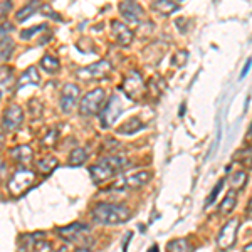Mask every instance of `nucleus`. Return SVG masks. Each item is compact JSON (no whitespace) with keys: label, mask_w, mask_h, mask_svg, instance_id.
<instances>
[{"label":"nucleus","mask_w":252,"mask_h":252,"mask_svg":"<svg viewBox=\"0 0 252 252\" xmlns=\"http://www.w3.org/2000/svg\"><path fill=\"white\" fill-rule=\"evenodd\" d=\"M128 160L125 157H108L99 160L96 165L91 166L89 173H91V180L94 185H103L108 180L115 178L116 175L125 172L128 168Z\"/></svg>","instance_id":"1"},{"label":"nucleus","mask_w":252,"mask_h":252,"mask_svg":"<svg viewBox=\"0 0 252 252\" xmlns=\"http://www.w3.org/2000/svg\"><path fill=\"white\" fill-rule=\"evenodd\" d=\"M91 217L99 225H120L131 219V210L118 204H97L91 210Z\"/></svg>","instance_id":"2"},{"label":"nucleus","mask_w":252,"mask_h":252,"mask_svg":"<svg viewBox=\"0 0 252 252\" xmlns=\"http://www.w3.org/2000/svg\"><path fill=\"white\" fill-rule=\"evenodd\" d=\"M35 184V173L27 168H19L9 180V192L14 197H20Z\"/></svg>","instance_id":"3"},{"label":"nucleus","mask_w":252,"mask_h":252,"mask_svg":"<svg viewBox=\"0 0 252 252\" xmlns=\"http://www.w3.org/2000/svg\"><path fill=\"white\" fill-rule=\"evenodd\" d=\"M104 101H106V93L104 89L97 88L89 91L88 94H84V97L79 103V113L83 116H94L99 113V109L103 108Z\"/></svg>","instance_id":"4"},{"label":"nucleus","mask_w":252,"mask_h":252,"mask_svg":"<svg viewBox=\"0 0 252 252\" xmlns=\"http://www.w3.org/2000/svg\"><path fill=\"white\" fill-rule=\"evenodd\" d=\"M123 93L126 94V97L131 101H140L141 97L145 94V83H143V78L138 71H129L128 76L125 78L123 81Z\"/></svg>","instance_id":"5"},{"label":"nucleus","mask_w":252,"mask_h":252,"mask_svg":"<svg viewBox=\"0 0 252 252\" xmlns=\"http://www.w3.org/2000/svg\"><path fill=\"white\" fill-rule=\"evenodd\" d=\"M113 71L111 63L106 59L97 61V63L91 64V66H86L78 71V78L81 81H101L104 78H108Z\"/></svg>","instance_id":"6"},{"label":"nucleus","mask_w":252,"mask_h":252,"mask_svg":"<svg viewBox=\"0 0 252 252\" xmlns=\"http://www.w3.org/2000/svg\"><path fill=\"white\" fill-rule=\"evenodd\" d=\"M88 232L89 227L83 222H72L66 227H59L58 229V235L61 239L71 244H78L79 247H83V239L86 237Z\"/></svg>","instance_id":"7"},{"label":"nucleus","mask_w":252,"mask_h":252,"mask_svg":"<svg viewBox=\"0 0 252 252\" xmlns=\"http://www.w3.org/2000/svg\"><path fill=\"white\" fill-rule=\"evenodd\" d=\"M239 227H241V220L239 219H232L222 227V230L219 232L217 237V246L220 251H230L235 246L237 241V232Z\"/></svg>","instance_id":"8"},{"label":"nucleus","mask_w":252,"mask_h":252,"mask_svg":"<svg viewBox=\"0 0 252 252\" xmlns=\"http://www.w3.org/2000/svg\"><path fill=\"white\" fill-rule=\"evenodd\" d=\"M121 113H123V103H121V99L118 96H113L111 99L106 103L103 113L99 115V120H101L103 128H109V126L115 125V121L120 118Z\"/></svg>","instance_id":"9"},{"label":"nucleus","mask_w":252,"mask_h":252,"mask_svg":"<svg viewBox=\"0 0 252 252\" xmlns=\"http://www.w3.org/2000/svg\"><path fill=\"white\" fill-rule=\"evenodd\" d=\"M24 121V111L19 104H10L9 108L5 109L2 118V128L9 129V131H15V129L20 128Z\"/></svg>","instance_id":"10"},{"label":"nucleus","mask_w":252,"mask_h":252,"mask_svg":"<svg viewBox=\"0 0 252 252\" xmlns=\"http://www.w3.org/2000/svg\"><path fill=\"white\" fill-rule=\"evenodd\" d=\"M120 12H121V15L131 24H138L145 19V10L141 9V5L133 2V0H125V2H121Z\"/></svg>","instance_id":"11"},{"label":"nucleus","mask_w":252,"mask_h":252,"mask_svg":"<svg viewBox=\"0 0 252 252\" xmlns=\"http://www.w3.org/2000/svg\"><path fill=\"white\" fill-rule=\"evenodd\" d=\"M111 32H113V37L121 47H128L133 40V32L126 26L125 22L121 20H113L111 22Z\"/></svg>","instance_id":"12"},{"label":"nucleus","mask_w":252,"mask_h":252,"mask_svg":"<svg viewBox=\"0 0 252 252\" xmlns=\"http://www.w3.org/2000/svg\"><path fill=\"white\" fill-rule=\"evenodd\" d=\"M79 99V88L76 84H66L63 88V93H61V108H63L64 113L72 111V108L76 106Z\"/></svg>","instance_id":"13"},{"label":"nucleus","mask_w":252,"mask_h":252,"mask_svg":"<svg viewBox=\"0 0 252 252\" xmlns=\"http://www.w3.org/2000/svg\"><path fill=\"white\" fill-rule=\"evenodd\" d=\"M152 172H146V170H141V172H135L131 175H128V177L125 178L121 184H118L116 187H123V189H141V187H145L148 184L150 180H152Z\"/></svg>","instance_id":"14"},{"label":"nucleus","mask_w":252,"mask_h":252,"mask_svg":"<svg viewBox=\"0 0 252 252\" xmlns=\"http://www.w3.org/2000/svg\"><path fill=\"white\" fill-rule=\"evenodd\" d=\"M39 83H40V74L34 66H31L29 69H26V72H22V76H20L19 81H17V86H15V89L20 91L22 88L31 86V84L32 86H35V84H39Z\"/></svg>","instance_id":"15"},{"label":"nucleus","mask_w":252,"mask_h":252,"mask_svg":"<svg viewBox=\"0 0 252 252\" xmlns=\"http://www.w3.org/2000/svg\"><path fill=\"white\" fill-rule=\"evenodd\" d=\"M10 157L14 158L17 163L20 165H29L32 160H34V152H32L31 146L27 145H20L17 148H14L10 152Z\"/></svg>","instance_id":"16"},{"label":"nucleus","mask_w":252,"mask_h":252,"mask_svg":"<svg viewBox=\"0 0 252 252\" xmlns=\"http://www.w3.org/2000/svg\"><path fill=\"white\" fill-rule=\"evenodd\" d=\"M35 166H37V172H39L40 175L47 177V175H51L56 168H58V166H59V161H58V158H56V157L46 155V157L40 158V160H37V163H35Z\"/></svg>","instance_id":"17"},{"label":"nucleus","mask_w":252,"mask_h":252,"mask_svg":"<svg viewBox=\"0 0 252 252\" xmlns=\"http://www.w3.org/2000/svg\"><path fill=\"white\" fill-rule=\"evenodd\" d=\"M143 128H145L143 121H141L138 116H133V118H129L128 121H125L123 126L118 128V133H120V135H135V133H138Z\"/></svg>","instance_id":"18"},{"label":"nucleus","mask_w":252,"mask_h":252,"mask_svg":"<svg viewBox=\"0 0 252 252\" xmlns=\"http://www.w3.org/2000/svg\"><path fill=\"white\" fill-rule=\"evenodd\" d=\"M40 7H42L40 0H32V2L26 3V5H24L20 10H17V15H15V19H17V22H26V20L29 19L31 15H34L35 12L40 9Z\"/></svg>","instance_id":"19"},{"label":"nucleus","mask_w":252,"mask_h":252,"mask_svg":"<svg viewBox=\"0 0 252 252\" xmlns=\"http://www.w3.org/2000/svg\"><path fill=\"white\" fill-rule=\"evenodd\" d=\"M247 182H249V175L246 172H235L230 177V192H242L247 187Z\"/></svg>","instance_id":"20"},{"label":"nucleus","mask_w":252,"mask_h":252,"mask_svg":"<svg viewBox=\"0 0 252 252\" xmlns=\"http://www.w3.org/2000/svg\"><path fill=\"white\" fill-rule=\"evenodd\" d=\"M153 9L157 12H160L161 15H170L178 10V3L175 2V0H157V2L153 3Z\"/></svg>","instance_id":"21"},{"label":"nucleus","mask_w":252,"mask_h":252,"mask_svg":"<svg viewBox=\"0 0 252 252\" xmlns=\"http://www.w3.org/2000/svg\"><path fill=\"white\" fill-rule=\"evenodd\" d=\"M88 152L84 148H74L71 152V155H69V160H67V163L69 166H81V165H84L88 161Z\"/></svg>","instance_id":"22"},{"label":"nucleus","mask_w":252,"mask_h":252,"mask_svg":"<svg viewBox=\"0 0 252 252\" xmlns=\"http://www.w3.org/2000/svg\"><path fill=\"white\" fill-rule=\"evenodd\" d=\"M166 252H193V247L187 239H173L166 246Z\"/></svg>","instance_id":"23"},{"label":"nucleus","mask_w":252,"mask_h":252,"mask_svg":"<svg viewBox=\"0 0 252 252\" xmlns=\"http://www.w3.org/2000/svg\"><path fill=\"white\" fill-rule=\"evenodd\" d=\"M40 66H42V69L47 72V74H56L61 67V63H59V59H56V58H52V56L47 54L40 59Z\"/></svg>","instance_id":"24"},{"label":"nucleus","mask_w":252,"mask_h":252,"mask_svg":"<svg viewBox=\"0 0 252 252\" xmlns=\"http://www.w3.org/2000/svg\"><path fill=\"white\" fill-rule=\"evenodd\" d=\"M235 205H237V198H235L234 192H230L229 195H225V198H223V200L220 202V205H219V210H220V214L227 215V214H230L235 209Z\"/></svg>","instance_id":"25"},{"label":"nucleus","mask_w":252,"mask_h":252,"mask_svg":"<svg viewBox=\"0 0 252 252\" xmlns=\"http://www.w3.org/2000/svg\"><path fill=\"white\" fill-rule=\"evenodd\" d=\"M58 138H59V129L58 128H49L47 133L42 136V140H40V145L46 146V148H52V146L58 143Z\"/></svg>","instance_id":"26"},{"label":"nucleus","mask_w":252,"mask_h":252,"mask_svg":"<svg viewBox=\"0 0 252 252\" xmlns=\"http://www.w3.org/2000/svg\"><path fill=\"white\" fill-rule=\"evenodd\" d=\"M52 251V244L46 241V237L44 235H40L34 241L32 244V252H51Z\"/></svg>","instance_id":"27"},{"label":"nucleus","mask_w":252,"mask_h":252,"mask_svg":"<svg viewBox=\"0 0 252 252\" xmlns=\"http://www.w3.org/2000/svg\"><path fill=\"white\" fill-rule=\"evenodd\" d=\"M42 111H44V106H42V103H40L39 99H31V101H29V113H31V118L37 120V118H40V115H42Z\"/></svg>","instance_id":"28"},{"label":"nucleus","mask_w":252,"mask_h":252,"mask_svg":"<svg viewBox=\"0 0 252 252\" xmlns=\"http://www.w3.org/2000/svg\"><path fill=\"white\" fill-rule=\"evenodd\" d=\"M223 189V180H219V184L214 187V190L210 192V195H209V198L205 200V205H212L214 202H215V198L219 197V193H220V190Z\"/></svg>","instance_id":"29"},{"label":"nucleus","mask_w":252,"mask_h":252,"mask_svg":"<svg viewBox=\"0 0 252 252\" xmlns=\"http://www.w3.org/2000/svg\"><path fill=\"white\" fill-rule=\"evenodd\" d=\"M46 27L44 26H37V27H32V29H26L20 34V39H24V40H27V39H31V37H34L35 34H37L39 31H44Z\"/></svg>","instance_id":"30"},{"label":"nucleus","mask_w":252,"mask_h":252,"mask_svg":"<svg viewBox=\"0 0 252 252\" xmlns=\"http://www.w3.org/2000/svg\"><path fill=\"white\" fill-rule=\"evenodd\" d=\"M12 69L10 66H2L0 67V84H3V83H7L10 78H12Z\"/></svg>","instance_id":"31"},{"label":"nucleus","mask_w":252,"mask_h":252,"mask_svg":"<svg viewBox=\"0 0 252 252\" xmlns=\"http://www.w3.org/2000/svg\"><path fill=\"white\" fill-rule=\"evenodd\" d=\"M187 58H189V52H187V51H180L177 56H175L173 64H175V66H178V67L185 66V64H187Z\"/></svg>","instance_id":"32"},{"label":"nucleus","mask_w":252,"mask_h":252,"mask_svg":"<svg viewBox=\"0 0 252 252\" xmlns=\"http://www.w3.org/2000/svg\"><path fill=\"white\" fill-rule=\"evenodd\" d=\"M12 9V2L10 0H5V2H0V20H3L9 15V12Z\"/></svg>","instance_id":"33"},{"label":"nucleus","mask_w":252,"mask_h":252,"mask_svg":"<svg viewBox=\"0 0 252 252\" xmlns=\"http://www.w3.org/2000/svg\"><path fill=\"white\" fill-rule=\"evenodd\" d=\"M14 29V26L9 22H5V24H2L0 26V42H3V40L7 39V35H9V32Z\"/></svg>","instance_id":"34"},{"label":"nucleus","mask_w":252,"mask_h":252,"mask_svg":"<svg viewBox=\"0 0 252 252\" xmlns=\"http://www.w3.org/2000/svg\"><path fill=\"white\" fill-rule=\"evenodd\" d=\"M5 173H7V165H5V161H3V160H0V182L3 180Z\"/></svg>","instance_id":"35"},{"label":"nucleus","mask_w":252,"mask_h":252,"mask_svg":"<svg viewBox=\"0 0 252 252\" xmlns=\"http://www.w3.org/2000/svg\"><path fill=\"white\" fill-rule=\"evenodd\" d=\"M133 234L131 232H126V241H123V252H128V244L131 241Z\"/></svg>","instance_id":"36"},{"label":"nucleus","mask_w":252,"mask_h":252,"mask_svg":"<svg viewBox=\"0 0 252 252\" xmlns=\"http://www.w3.org/2000/svg\"><path fill=\"white\" fill-rule=\"evenodd\" d=\"M3 145H5V133H3V129L0 128V152H2Z\"/></svg>","instance_id":"37"},{"label":"nucleus","mask_w":252,"mask_h":252,"mask_svg":"<svg viewBox=\"0 0 252 252\" xmlns=\"http://www.w3.org/2000/svg\"><path fill=\"white\" fill-rule=\"evenodd\" d=\"M249 69H251V59L247 61V63H246V66H244V71H242V76H241V78H244V76H246L247 72H249Z\"/></svg>","instance_id":"38"},{"label":"nucleus","mask_w":252,"mask_h":252,"mask_svg":"<svg viewBox=\"0 0 252 252\" xmlns=\"http://www.w3.org/2000/svg\"><path fill=\"white\" fill-rule=\"evenodd\" d=\"M74 252H93L91 249H88V247H76Z\"/></svg>","instance_id":"39"},{"label":"nucleus","mask_w":252,"mask_h":252,"mask_svg":"<svg viewBox=\"0 0 252 252\" xmlns=\"http://www.w3.org/2000/svg\"><path fill=\"white\" fill-rule=\"evenodd\" d=\"M148 252H160V249H158V246H152L148 249Z\"/></svg>","instance_id":"40"},{"label":"nucleus","mask_w":252,"mask_h":252,"mask_svg":"<svg viewBox=\"0 0 252 252\" xmlns=\"http://www.w3.org/2000/svg\"><path fill=\"white\" fill-rule=\"evenodd\" d=\"M58 252H69V247L67 246H63L61 249H58Z\"/></svg>","instance_id":"41"},{"label":"nucleus","mask_w":252,"mask_h":252,"mask_svg":"<svg viewBox=\"0 0 252 252\" xmlns=\"http://www.w3.org/2000/svg\"><path fill=\"white\" fill-rule=\"evenodd\" d=\"M251 247H252L251 244H247V246L244 247V252H252V249H251Z\"/></svg>","instance_id":"42"},{"label":"nucleus","mask_w":252,"mask_h":252,"mask_svg":"<svg viewBox=\"0 0 252 252\" xmlns=\"http://www.w3.org/2000/svg\"><path fill=\"white\" fill-rule=\"evenodd\" d=\"M0 96H2V93H0Z\"/></svg>","instance_id":"43"}]
</instances>
